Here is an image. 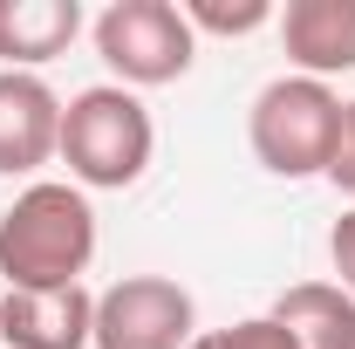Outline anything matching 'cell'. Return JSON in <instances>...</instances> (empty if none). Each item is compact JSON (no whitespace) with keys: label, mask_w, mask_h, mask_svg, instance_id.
I'll return each instance as SVG.
<instances>
[{"label":"cell","mask_w":355,"mask_h":349,"mask_svg":"<svg viewBox=\"0 0 355 349\" xmlns=\"http://www.w3.org/2000/svg\"><path fill=\"white\" fill-rule=\"evenodd\" d=\"M184 21L191 35H260L280 21L273 0H184Z\"/></svg>","instance_id":"8fae6325"},{"label":"cell","mask_w":355,"mask_h":349,"mask_svg":"<svg viewBox=\"0 0 355 349\" xmlns=\"http://www.w3.org/2000/svg\"><path fill=\"white\" fill-rule=\"evenodd\" d=\"M62 151V96L42 76L0 69V178H35Z\"/></svg>","instance_id":"8992f818"},{"label":"cell","mask_w":355,"mask_h":349,"mask_svg":"<svg viewBox=\"0 0 355 349\" xmlns=\"http://www.w3.org/2000/svg\"><path fill=\"white\" fill-rule=\"evenodd\" d=\"M266 315L294 336V349H355V295L342 281H294Z\"/></svg>","instance_id":"30bf717a"},{"label":"cell","mask_w":355,"mask_h":349,"mask_svg":"<svg viewBox=\"0 0 355 349\" xmlns=\"http://www.w3.org/2000/svg\"><path fill=\"white\" fill-rule=\"evenodd\" d=\"M157 151V124L144 110V96L123 83H89L62 103V165L69 185L83 192H130L137 178L150 172Z\"/></svg>","instance_id":"7a4b0ae2"},{"label":"cell","mask_w":355,"mask_h":349,"mask_svg":"<svg viewBox=\"0 0 355 349\" xmlns=\"http://www.w3.org/2000/svg\"><path fill=\"white\" fill-rule=\"evenodd\" d=\"M191 349H294V336L273 322V315H246L232 329H198Z\"/></svg>","instance_id":"7c38bea8"},{"label":"cell","mask_w":355,"mask_h":349,"mask_svg":"<svg viewBox=\"0 0 355 349\" xmlns=\"http://www.w3.org/2000/svg\"><path fill=\"white\" fill-rule=\"evenodd\" d=\"M335 131H342V96L314 76H273L246 110V144L273 178H328Z\"/></svg>","instance_id":"3957f363"},{"label":"cell","mask_w":355,"mask_h":349,"mask_svg":"<svg viewBox=\"0 0 355 349\" xmlns=\"http://www.w3.org/2000/svg\"><path fill=\"white\" fill-rule=\"evenodd\" d=\"M83 0H0V69L42 76L83 35Z\"/></svg>","instance_id":"9c48e42d"},{"label":"cell","mask_w":355,"mask_h":349,"mask_svg":"<svg viewBox=\"0 0 355 349\" xmlns=\"http://www.w3.org/2000/svg\"><path fill=\"white\" fill-rule=\"evenodd\" d=\"M89 42L103 55L110 83H123V89L184 83L191 62H198V35H191L178 0H110L89 21Z\"/></svg>","instance_id":"277c9868"},{"label":"cell","mask_w":355,"mask_h":349,"mask_svg":"<svg viewBox=\"0 0 355 349\" xmlns=\"http://www.w3.org/2000/svg\"><path fill=\"white\" fill-rule=\"evenodd\" d=\"M198 302L171 274H123L96 295V336L89 349H191Z\"/></svg>","instance_id":"5b68a950"},{"label":"cell","mask_w":355,"mask_h":349,"mask_svg":"<svg viewBox=\"0 0 355 349\" xmlns=\"http://www.w3.org/2000/svg\"><path fill=\"white\" fill-rule=\"evenodd\" d=\"M273 28L294 76H314V83L355 76V0H287Z\"/></svg>","instance_id":"52a82bcc"},{"label":"cell","mask_w":355,"mask_h":349,"mask_svg":"<svg viewBox=\"0 0 355 349\" xmlns=\"http://www.w3.org/2000/svg\"><path fill=\"white\" fill-rule=\"evenodd\" d=\"M328 185L355 199V103H342V131H335V158H328Z\"/></svg>","instance_id":"4fadbf2b"},{"label":"cell","mask_w":355,"mask_h":349,"mask_svg":"<svg viewBox=\"0 0 355 349\" xmlns=\"http://www.w3.org/2000/svg\"><path fill=\"white\" fill-rule=\"evenodd\" d=\"M89 261H96V206L83 185L35 178L28 192H14V206L0 213V281L14 295L83 288Z\"/></svg>","instance_id":"6da1fadb"},{"label":"cell","mask_w":355,"mask_h":349,"mask_svg":"<svg viewBox=\"0 0 355 349\" xmlns=\"http://www.w3.org/2000/svg\"><path fill=\"white\" fill-rule=\"evenodd\" d=\"M96 336V295L55 288V295H0V349H89Z\"/></svg>","instance_id":"ba28073f"},{"label":"cell","mask_w":355,"mask_h":349,"mask_svg":"<svg viewBox=\"0 0 355 349\" xmlns=\"http://www.w3.org/2000/svg\"><path fill=\"white\" fill-rule=\"evenodd\" d=\"M328 261H335V274H342V288L355 295V206L335 219V233H328Z\"/></svg>","instance_id":"5bb4252c"}]
</instances>
